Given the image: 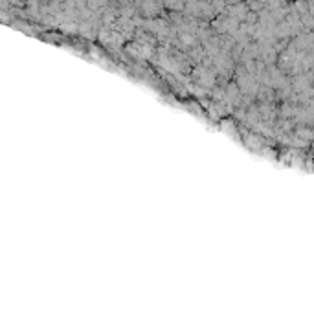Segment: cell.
I'll use <instances>...</instances> for the list:
<instances>
[{
    "label": "cell",
    "instance_id": "obj_1",
    "mask_svg": "<svg viewBox=\"0 0 314 314\" xmlns=\"http://www.w3.org/2000/svg\"><path fill=\"white\" fill-rule=\"evenodd\" d=\"M230 2H237V0H230Z\"/></svg>",
    "mask_w": 314,
    "mask_h": 314
}]
</instances>
